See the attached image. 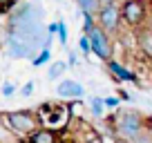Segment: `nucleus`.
<instances>
[{
	"label": "nucleus",
	"mask_w": 152,
	"mask_h": 143,
	"mask_svg": "<svg viewBox=\"0 0 152 143\" xmlns=\"http://www.w3.org/2000/svg\"><path fill=\"white\" fill-rule=\"evenodd\" d=\"M34 94V83L29 81V83H25L23 85V90H20V96H25V98H29V96Z\"/></svg>",
	"instance_id": "nucleus-17"
},
{
	"label": "nucleus",
	"mask_w": 152,
	"mask_h": 143,
	"mask_svg": "<svg viewBox=\"0 0 152 143\" xmlns=\"http://www.w3.org/2000/svg\"><path fill=\"white\" fill-rule=\"evenodd\" d=\"M121 18H123V25L137 31L150 25V7L145 0H125L121 2Z\"/></svg>",
	"instance_id": "nucleus-3"
},
{
	"label": "nucleus",
	"mask_w": 152,
	"mask_h": 143,
	"mask_svg": "<svg viewBox=\"0 0 152 143\" xmlns=\"http://www.w3.org/2000/svg\"><path fill=\"white\" fill-rule=\"evenodd\" d=\"M150 25H152V5H150Z\"/></svg>",
	"instance_id": "nucleus-22"
},
{
	"label": "nucleus",
	"mask_w": 152,
	"mask_h": 143,
	"mask_svg": "<svg viewBox=\"0 0 152 143\" xmlns=\"http://www.w3.org/2000/svg\"><path fill=\"white\" fill-rule=\"evenodd\" d=\"M14 94H16V85L14 83H5V85H2V96H5V98H11Z\"/></svg>",
	"instance_id": "nucleus-15"
},
{
	"label": "nucleus",
	"mask_w": 152,
	"mask_h": 143,
	"mask_svg": "<svg viewBox=\"0 0 152 143\" xmlns=\"http://www.w3.org/2000/svg\"><path fill=\"white\" fill-rule=\"evenodd\" d=\"M121 23H123V18H121V5H116L112 0L103 2L101 11L96 14V25L103 27L107 34H116L119 27H121Z\"/></svg>",
	"instance_id": "nucleus-4"
},
{
	"label": "nucleus",
	"mask_w": 152,
	"mask_h": 143,
	"mask_svg": "<svg viewBox=\"0 0 152 143\" xmlns=\"http://www.w3.org/2000/svg\"><path fill=\"white\" fill-rule=\"evenodd\" d=\"M87 38H90V43H92V54H96V56L101 58V61H105L107 63L110 58H112V34H107L103 27H99L96 25L94 29H92L90 34H85Z\"/></svg>",
	"instance_id": "nucleus-5"
},
{
	"label": "nucleus",
	"mask_w": 152,
	"mask_h": 143,
	"mask_svg": "<svg viewBox=\"0 0 152 143\" xmlns=\"http://www.w3.org/2000/svg\"><path fill=\"white\" fill-rule=\"evenodd\" d=\"M69 65H76V54L69 52Z\"/></svg>",
	"instance_id": "nucleus-21"
},
{
	"label": "nucleus",
	"mask_w": 152,
	"mask_h": 143,
	"mask_svg": "<svg viewBox=\"0 0 152 143\" xmlns=\"http://www.w3.org/2000/svg\"><path fill=\"white\" fill-rule=\"evenodd\" d=\"M58 40H61V45H67V27L63 20H61V27H58Z\"/></svg>",
	"instance_id": "nucleus-16"
},
{
	"label": "nucleus",
	"mask_w": 152,
	"mask_h": 143,
	"mask_svg": "<svg viewBox=\"0 0 152 143\" xmlns=\"http://www.w3.org/2000/svg\"><path fill=\"white\" fill-rule=\"evenodd\" d=\"M65 69H67L65 61H54L52 67H49V72H47V78H49V81H56V78L63 76V72H65Z\"/></svg>",
	"instance_id": "nucleus-11"
},
{
	"label": "nucleus",
	"mask_w": 152,
	"mask_h": 143,
	"mask_svg": "<svg viewBox=\"0 0 152 143\" xmlns=\"http://www.w3.org/2000/svg\"><path fill=\"white\" fill-rule=\"evenodd\" d=\"M58 27H61V20H58V23H49V25H47V36L58 34Z\"/></svg>",
	"instance_id": "nucleus-19"
},
{
	"label": "nucleus",
	"mask_w": 152,
	"mask_h": 143,
	"mask_svg": "<svg viewBox=\"0 0 152 143\" xmlns=\"http://www.w3.org/2000/svg\"><path fill=\"white\" fill-rule=\"evenodd\" d=\"M105 65H107V72L116 78V81H121V83H137V74H134V72H130L125 65H121L119 61L110 58Z\"/></svg>",
	"instance_id": "nucleus-6"
},
{
	"label": "nucleus",
	"mask_w": 152,
	"mask_h": 143,
	"mask_svg": "<svg viewBox=\"0 0 152 143\" xmlns=\"http://www.w3.org/2000/svg\"><path fill=\"white\" fill-rule=\"evenodd\" d=\"M103 103H105V107H116V105L121 103V98H116V96H105Z\"/></svg>",
	"instance_id": "nucleus-18"
},
{
	"label": "nucleus",
	"mask_w": 152,
	"mask_h": 143,
	"mask_svg": "<svg viewBox=\"0 0 152 143\" xmlns=\"http://www.w3.org/2000/svg\"><path fill=\"white\" fill-rule=\"evenodd\" d=\"M49 58H52V52H49V47H43L40 52H38V56L31 58V63H34V67H43L45 63H49Z\"/></svg>",
	"instance_id": "nucleus-12"
},
{
	"label": "nucleus",
	"mask_w": 152,
	"mask_h": 143,
	"mask_svg": "<svg viewBox=\"0 0 152 143\" xmlns=\"http://www.w3.org/2000/svg\"><path fill=\"white\" fill-rule=\"evenodd\" d=\"M5 125L11 130V132H16L18 136H29V134H34L38 128H40V116H38V112H31V110H16V112H7L5 116Z\"/></svg>",
	"instance_id": "nucleus-2"
},
{
	"label": "nucleus",
	"mask_w": 152,
	"mask_h": 143,
	"mask_svg": "<svg viewBox=\"0 0 152 143\" xmlns=\"http://www.w3.org/2000/svg\"><path fill=\"white\" fill-rule=\"evenodd\" d=\"M78 49H81L85 56L92 52V43H90V38H87V36H81V38H78Z\"/></svg>",
	"instance_id": "nucleus-14"
},
{
	"label": "nucleus",
	"mask_w": 152,
	"mask_h": 143,
	"mask_svg": "<svg viewBox=\"0 0 152 143\" xmlns=\"http://www.w3.org/2000/svg\"><path fill=\"white\" fill-rule=\"evenodd\" d=\"M148 128V119L137 110H119L112 119L114 136L123 143H132Z\"/></svg>",
	"instance_id": "nucleus-1"
},
{
	"label": "nucleus",
	"mask_w": 152,
	"mask_h": 143,
	"mask_svg": "<svg viewBox=\"0 0 152 143\" xmlns=\"http://www.w3.org/2000/svg\"><path fill=\"white\" fill-rule=\"evenodd\" d=\"M78 2V9L83 14H90V16H96L103 7V0H76Z\"/></svg>",
	"instance_id": "nucleus-10"
},
{
	"label": "nucleus",
	"mask_w": 152,
	"mask_h": 143,
	"mask_svg": "<svg viewBox=\"0 0 152 143\" xmlns=\"http://www.w3.org/2000/svg\"><path fill=\"white\" fill-rule=\"evenodd\" d=\"M56 94L61 96V98H81V96L85 94V90H83V85H81V83L72 81V78H65V81H61V83H58Z\"/></svg>",
	"instance_id": "nucleus-7"
},
{
	"label": "nucleus",
	"mask_w": 152,
	"mask_h": 143,
	"mask_svg": "<svg viewBox=\"0 0 152 143\" xmlns=\"http://www.w3.org/2000/svg\"><path fill=\"white\" fill-rule=\"evenodd\" d=\"M27 143H58V139H56V134H54V130L38 128L34 134L27 136Z\"/></svg>",
	"instance_id": "nucleus-9"
},
{
	"label": "nucleus",
	"mask_w": 152,
	"mask_h": 143,
	"mask_svg": "<svg viewBox=\"0 0 152 143\" xmlns=\"http://www.w3.org/2000/svg\"><path fill=\"white\" fill-rule=\"evenodd\" d=\"M137 45H139V52L152 61V25L137 29Z\"/></svg>",
	"instance_id": "nucleus-8"
},
{
	"label": "nucleus",
	"mask_w": 152,
	"mask_h": 143,
	"mask_svg": "<svg viewBox=\"0 0 152 143\" xmlns=\"http://www.w3.org/2000/svg\"><path fill=\"white\" fill-rule=\"evenodd\" d=\"M103 107H105V103H103V98H92V107H90V112L96 116V119H101L103 116Z\"/></svg>",
	"instance_id": "nucleus-13"
},
{
	"label": "nucleus",
	"mask_w": 152,
	"mask_h": 143,
	"mask_svg": "<svg viewBox=\"0 0 152 143\" xmlns=\"http://www.w3.org/2000/svg\"><path fill=\"white\" fill-rule=\"evenodd\" d=\"M83 143H103V141H101V139L96 136V134H92V136H87V139H85Z\"/></svg>",
	"instance_id": "nucleus-20"
}]
</instances>
